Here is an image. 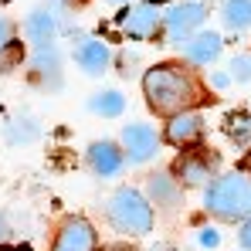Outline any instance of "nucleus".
Masks as SVG:
<instances>
[{"label": "nucleus", "mask_w": 251, "mask_h": 251, "mask_svg": "<svg viewBox=\"0 0 251 251\" xmlns=\"http://www.w3.org/2000/svg\"><path fill=\"white\" fill-rule=\"evenodd\" d=\"M143 92L153 112L176 116L183 109H190L197 102V85L190 82V75L180 65H156L143 75Z\"/></svg>", "instance_id": "1"}, {"label": "nucleus", "mask_w": 251, "mask_h": 251, "mask_svg": "<svg viewBox=\"0 0 251 251\" xmlns=\"http://www.w3.org/2000/svg\"><path fill=\"white\" fill-rule=\"evenodd\" d=\"M204 204L221 221H245V217H251V173L238 170V173H227V176L214 180Z\"/></svg>", "instance_id": "2"}, {"label": "nucleus", "mask_w": 251, "mask_h": 251, "mask_svg": "<svg viewBox=\"0 0 251 251\" xmlns=\"http://www.w3.org/2000/svg\"><path fill=\"white\" fill-rule=\"evenodd\" d=\"M109 221H112V227L119 234L139 238V234H150V227H153V207L139 190L119 187L109 197Z\"/></svg>", "instance_id": "3"}, {"label": "nucleus", "mask_w": 251, "mask_h": 251, "mask_svg": "<svg viewBox=\"0 0 251 251\" xmlns=\"http://www.w3.org/2000/svg\"><path fill=\"white\" fill-rule=\"evenodd\" d=\"M204 17H207V7H204V3H197V0L170 7V14L163 17L170 44H183L194 31H197V27H201V24H204Z\"/></svg>", "instance_id": "4"}, {"label": "nucleus", "mask_w": 251, "mask_h": 251, "mask_svg": "<svg viewBox=\"0 0 251 251\" xmlns=\"http://www.w3.org/2000/svg\"><path fill=\"white\" fill-rule=\"evenodd\" d=\"M119 31L129 34V38H136V41H146V38H156V31H160V10H156V3H132L129 10L119 14Z\"/></svg>", "instance_id": "5"}, {"label": "nucleus", "mask_w": 251, "mask_h": 251, "mask_svg": "<svg viewBox=\"0 0 251 251\" xmlns=\"http://www.w3.org/2000/svg\"><path fill=\"white\" fill-rule=\"evenodd\" d=\"M99 248V234L85 217H68L54 238V251H95Z\"/></svg>", "instance_id": "6"}, {"label": "nucleus", "mask_w": 251, "mask_h": 251, "mask_svg": "<svg viewBox=\"0 0 251 251\" xmlns=\"http://www.w3.org/2000/svg\"><path fill=\"white\" fill-rule=\"evenodd\" d=\"M160 139H156V129H150L146 123H132L123 129V150L129 153L132 163H146L153 153H156Z\"/></svg>", "instance_id": "7"}, {"label": "nucleus", "mask_w": 251, "mask_h": 251, "mask_svg": "<svg viewBox=\"0 0 251 251\" xmlns=\"http://www.w3.org/2000/svg\"><path fill=\"white\" fill-rule=\"evenodd\" d=\"M201 116L197 112H190V109H183V112H176V116H170V126H167V139L173 146H190V143H197L201 139Z\"/></svg>", "instance_id": "8"}, {"label": "nucleus", "mask_w": 251, "mask_h": 251, "mask_svg": "<svg viewBox=\"0 0 251 251\" xmlns=\"http://www.w3.org/2000/svg\"><path fill=\"white\" fill-rule=\"evenodd\" d=\"M75 61H78V68L85 75H102L112 61V51H109L105 41H82L78 51H75Z\"/></svg>", "instance_id": "9"}, {"label": "nucleus", "mask_w": 251, "mask_h": 251, "mask_svg": "<svg viewBox=\"0 0 251 251\" xmlns=\"http://www.w3.org/2000/svg\"><path fill=\"white\" fill-rule=\"evenodd\" d=\"M123 160L126 156L119 153L116 143H92L88 146V163H92V170L99 176H116L123 170Z\"/></svg>", "instance_id": "10"}, {"label": "nucleus", "mask_w": 251, "mask_h": 251, "mask_svg": "<svg viewBox=\"0 0 251 251\" xmlns=\"http://www.w3.org/2000/svg\"><path fill=\"white\" fill-rule=\"evenodd\" d=\"M210 173H214V160H210V156L187 153V156L176 163V176H180V183H187V187H201V183H207Z\"/></svg>", "instance_id": "11"}, {"label": "nucleus", "mask_w": 251, "mask_h": 251, "mask_svg": "<svg viewBox=\"0 0 251 251\" xmlns=\"http://www.w3.org/2000/svg\"><path fill=\"white\" fill-rule=\"evenodd\" d=\"M221 38L214 34V31H204V34H194V38H187V58L194 61V65H210V61H217L221 58Z\"/></svg>", "instance_id": "12"}, {"label": "nucleus", "mask_w": 251, "mask_h": 251, "mask_svg": "<svg viewBox=\"0 0 251 251\" xmlns=\"http://www.w3.org/2000/svg\"><path fill=\"white\" fill-rule=\"evenodd\" d=\"M88 109H92L95 116H102V119H116V116H123L126 99H123V92L105 88V92H95V95L88 99Z\"/></svg>", "instance_id": "13"}, {"label": "nucleus", "mask_w": 251, "mask_h": 251, "mask_svg": "<svg viewBox=\"0 0 251 251\" xmlns=\"http://www.w3.org/2000/svg\"><path fill=\"white\" fill-rule=\"evenodd\" d=\"M54 17H51V10H34L31 17H27V24H24V31H27V38L38 44H51L54 41Z\"/></svg>", "instance_id": "14"}, {"label": "nucleus", "mask_w": 251, "mask_h": 251, "mask_svg": "<svg viewBox=\"0 0 251 251\" xmlns=\"http://www.w3.org/2000/svg\"><path fill=\"white\" fill-rule=\"evenodd\" d=\"M34 72H41V78H51V88H58V72H61V65H58V48H54V41L38 48V54H34Z\"/></svg>", "instance_id": "15"}, {"label": "nucleus", "mask_w": 251, "mask_h": 251, "mask_svg": "<svg viewBox=\"0 0 251 251\" xmlns=\"http://www.w3.org/2000/svg\"><path fill=\"white\" fill-rule=\"evenodd\" d=\"M224 24L231 31H248L251 27V0H224Z\"/></svg>", "instance_id": "16"}, {"label": "nucleus", "mask_w": 251, "mask_h": 251, "mask_svg": "<svg viewBox=\"0 0 251 251\" xmlns=\"http://www.w3.org/2000/svg\"><path fill=\"white\" fill-rule=\"evenodd\" d=\"M150 194H153L156 204L173 207L176 204V180H170V176H150Z\"/></svg>", "instance_id": "17"}, {"label": "nucleus", "mask_w": 251, "mask_h": 251, "mask_svg": "<svg viewBox=\"0 0 251 251\" xmlns=\"http://www.w3.org/2000/svg\"><path fill=\"white\" fill-rule=\"evenodd\" d=\"M224 126H227V136H231V139L245 143L251 136V112H231V116L224 119Z\"/></svg>", "instance_id": "18"}, {"label": "nucleus", "mask_w": 251, "mask_h": 251, "mask_svg": "<svg viewBox=\"0 0 251 251\" xmlns=\"http://www.w3.org/2000/svg\"><path fill=\"white\" fill-rule=\"evenodd\" d=\"M34 136H38V129L27 123V119L24 123H10V129H7V139L10 143H31Z\"/></svg>", "instance_id": "19"}, {"label": "nucleus", "mask_w": 251, "mask_h": 251, "mask_svg": "<svg viewBox=\"0 0 251 251\" xmlns=\"http://www.w3.org/2000/svg\"><path fill=\"white\" fill-rule=\"evenodd\" d=\"M231 78L251 82V54H238V58L231 61Z\"/></svg>", "instance_id": "20"}, {"label": "nucleus", "mask_w": 251, "mask_h": 251, "mask_svg": "<svg viewBox=\"0 0 251 251\" xmlns=\"http://www.w3.org/2000/svg\"><path fill=\"white\" fill-rule=\"evenodd\" d=\"M201 245H204V248H217V245H221V234H217L214 227H201Z\"/></svg>", "instance_id": "21"}, {"label": "nucleus", "mask_w": 251, "mask_h": 251, "mask_svg": "<svg viewBox=\"0 0 251 251\" xmlns=\"http://www.w3.org/2000/svg\"><path fill=\"white\" fill-rule=\"evenodd\" d=\"M241 248L251 251V217H245V227H241Z\"/></svg>", "instance_id": "22"}, {"label": "nucleus", "mask_w": 251, "mask_h": 251, "mask_svg": "<svg viewBox=\"0 0 251 251\" xmlns=\"http://www.w3.org/2000/svg\"><path fill=\"white\" fill-rule=\"evenodd\" d=\"M7 44H10V27H7V21L0 17V51H3Z\"/></svg>", "instance_id": "23"}, {"label": "nucleus", "mask_w": 251, "mask_h": 251, "mask_svg": "<svg viewBox=\"0 0 251 251\" xmlns=\"http://www.w3.org/2000/svg\"><path fill=\"white\" fill-rule=\"evenodd\" d=\"M7 238V221H3V214H0V241Z\"/></svg>", "instance_id": "24"}, {"label": "nucleus", "mask_w": 251, "mask_h": 251, "mask_svg": "<svg viewBox=\"0 0 251 251\" xmlns=\"http://www.w3.org/2000/svg\"><path fill=\"white\" fill-rule=\"evenodd\" d=\"M0 251H27V248H7V245H0Z\"/></svg>", "instance_id": "25"}, {"label": "nucleus", "mask_w": 251, "mask_h": 251, "mask_svg": "<svg viewBox=\"0 0 251 251\" xmlns=\"http://www.w3.org/2000/svg\"><path fill=\"white\" fill-rule=\"evenodd\" d=\"M153 251H170V248H153Z\"/></svg>", "instance_id": "26"}, {"label": "nucleus", "mask_w": 251, "mask_h": 251, "mask_svg": "<svg viewBox=\"0 0 251 251\" xmlns=\"http://www.w3.org/2000/svg\"><path fill=\"white\" fill-rule=\"evenodd\" d=\"M112 3H126V0H112Z\"/></svg>", "instance_id": "27"}, {"label": "nucleus", "mask_w": 251, "mask_h": 251, "mask_svg": "<svg viewBox=\"0 0 251 251\" xmlns=\"http://www.w3.org/2000/svg\"><path fill=\"white\" fill-rule=\"evenodd\" d=\"M112 251H126V248H112Z\"/></svg>", "instance_id": "28"}]
</instances>
